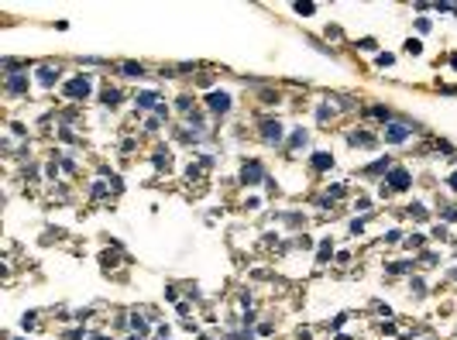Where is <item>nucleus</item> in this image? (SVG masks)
Masks as SVG:
<instances>
[{"mask_svg":"<svg viewBox=\"0 0 457 340\" xmlns=\"http://www.w3.org/2000/svg\"><path fill=\"white\" fill-rule=\"evenodd\" d=\"M313 165H316V169H327V165H330V155H323V151H316V158H313Z\"/></svg>","mask_w":457,"mask_h":340,"instance_id":"nucleus-9","label":"nucleus"},{"mask_svg":"<svg viewBox=\"0 0 457 340\" xmlns=\"http://www.w3.org/2000/svg\"><path fill=\"white\" fill-rule=\"evenodd\" d=\"M385 138H388V141H406V138H409V127H406V124H388Z\"/></svg>","mask_w":457,"mask_h":340,"instance_id":"nucleus-4","label":"nucleus"},{"mask_svg":"<svg viewBox=\"0 0 457 340\" xmlns=\"http://www.w3.org/2000/svg\"><path fill=\"white\" fill-rule=\"evenodd\" d=\"M55 69H48V65H45V69H41V83H45V86H52V83H55Z\"/></svg>","mask_w":457,"mask_h":340,"instance_id":"nucleus-8","label":"nucleus"},{"mask_svg":"<svg viewBox=\"0 0 457 340\" xmlns=\"http://www.w3.org/2000/svg\"><path fill=\"white\" fill-rule=\"evenodd\" d=\"M262 138H265V141H279V138H282V124H279V120H265V124H262Z\"/></svg>","mask_w":457,"mask_h":340,"instance_id":"nucleus-2","label":"nucleus"},{"mask_svg":"<svg viewBox=\"0 0 457 340\" xmlns=\"http://www.w3.org/2000/svg\"><path fill=\"white\" fill-rule=\"evenodd\" d=\"M388 182H392V189H406V186H409V172H406V169H396L392 175H388Z\"/></svg>","mask_w":457,"mask_h":340,"instance_id":"nucleus-5","label":"nucleus"},{"mask_svg":"<svg viewBox=\"0 0 457 340\" xmlns=\"http://www.w3.org/2000/svg\"><path fill=\"white\" fill-rule=\"evenodd\" d=\"M93 340H107V337H93Z\"/></svg>","mask_w":457,"mask_h":340,"instance_id":"nucleus-13","label":"nucleus"},{"mask_svg":"<svg viewBox=\"0 0 457 340\" xmlns=\"http://www.w3.org/2000/svg\"><path fill=\"white\" fill-rule=\"evenodd\" d=\"M254 182V179H262V165H258V162H251V165H244V182Z\"/></svg>","mask_w":457,"mask_h":340,"instance_id":"nucleus-6","label":"nucleus"},{"mask_svg":"<svg viewBox=\"0 0 457 340\" xmlns=\"http://www.w3.org/2000/svg\"><path fill=\"white\" fill-rule=\"evenodd\" d=\"M155 100H158L155 93H141V96H138V103H141V107H155Z\"/></svg>","mask_w":457,"mask_h":340,"instance_id":"nucleus-10","label":"nucleus"},{"mask_svg":"<svg viewBox=\"0 0 457 340\" xmlns=\"http://www.w3.org/2000/svg\"><path fill=\"white\" fill-rule=\"evenodd\" d=\"M120 69H124V73H127V76H141V65H134V62H124V65H120Z\"/></svg>","mask_w":457,"mask_h":340,"instance_id":"nucleus-11","label":"nucleus"},{"mask_svg":"<svg viewBox=\"0 0 457 340\" xmlns=\"http://www.w3.org/2000/svg\"><path fill=\"white\" fill-rule=\"evenodd\" d=\"M24 86H28V83H24V76H11V79H7V90H11V93H21Z\"/></svg>","mask_w":457,"mask_h":340,"instance_id":"nucleus-7","label":"nucleus"},{"mask_svg":"<svg viewBox=\"0 0 457 340\" xmlns=\"http://www.w3.org/2000/svg\"><path fill=\"white\" fill-rule=\"evenodd\" d=\"M66 93L73 96V100H83V96L90 93V79H86V76H76V79L66 86Z\"/></svg>","mask_w":457,"mask_h":340,"instance_id":"nucleus-1","label":"nucleus"},{"mask_svg":"<svg viewBox=\"0 0 457 340\" xmlns=\"http://www.w3.org/2000/svg\"><path fill=\"white\" fill-rule=\"evenodd\" d=\"M450 186H454V189H457V172H454V175H450Z\"/></svg>","mask_w":457,"mask_h":340,"instance_id":"nucleus-12","label":"nucleus"},{"mask_svg":"<svg viewBox=\"0 0 457 340\" xmlns=\"http://www.w3.org/2000/svg\"><path fill=\"white\" fill-rule=\"evenodd\" d=\"M207 100H210V110H220V113H224V110L230 107V96H227V93H210Z\"/></svg>","mask_w":457,"mask_h":340,"instance_id":"nucleus-3","label":"nucleus"}]
</instances>
